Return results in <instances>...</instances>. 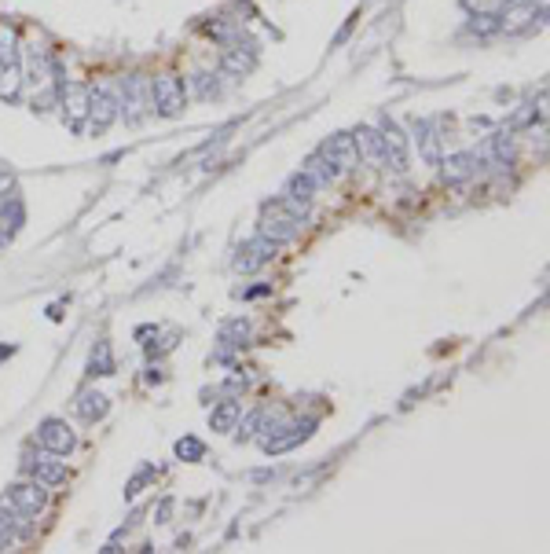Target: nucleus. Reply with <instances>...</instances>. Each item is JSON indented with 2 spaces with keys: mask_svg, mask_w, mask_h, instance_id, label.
Listing matches in <instances>:
<instances>
[{
  "mask_svg": "<svg viewBox=\"0 0 550 554\" xmlns=\"http://www.w3.org/2000/svg\"><path fill=\"white\" fill-rule=\"evenodd\" d=\"M52 77H55V104L63 107V122L74 136H81L88 129V96H92V84L84 81H66L63 77V66L52 59Z\"/></svg>",
  "mask_w": 550,
  "mask_h": 554,
  "instance_id": "nucleus-1",
  "label": "nucleus"
},
{
  "mask_svg": "<svg viewBox=\"0 0 550 554\" xmlns=\"http://www.w3.org/2000/svg\"><path fill=\"white\" fill-rule=\"evenodd\" d=\"M151 111L158 118H180L183 111H188V81H183L180 74L165 70L158 77H151Z\"/></svg>",
  "mask_w": 550,
  "mask_h": 554,
  "instance_id": "nucleus-2",
  "label": "nucleus"
},
{
  "mask_svg": "<svg viewBox=\"0 0 550 554\" xmlns=\"http://www.w3.org/2000/svg\"><path fill=\"white\" fill-rule=\"evenodd\" d=\"M312 430H316V419H312V415H305V419H283L275 430L257 433V444H260L264 455H283V451L305 444V440L312 437Z\"/></svg>",
  "mask_w": 550,
  "mask_h": 554,
  "instance_id": "nucleus-3",
  "label": "nucleus"
},
{
  "mask_svg": "<svg viewBox=\"0 0 550 554\" xmlns=\"http://www.w3.org/2000/svg\"><path fill=\"white\" fill-rule=\"evenodd\" d=\"M543 19H546L543 0H514V5H506V12H499V34L525 37V34L543 30Z\"/></svg>",
  "mask_w": 550,
  "mask_h": 554,
  "instance_id": "nucleus-4",
  "label": "nucleus"
},
{
  "mask_svg": "<svg viewBox=\"0 0 550 554\" xmlns=\"http://www.w3.org/2000/svg\"><path fill=\"white\" fill-rule=\"evenodd\" d=\"M118 111L125 114L129 125H140L151 114V74H129L122 77V92H118Z\"/></svg>",
  "mask_w": 550,
  "mask_h": 554,
  "instance_id": "nucleus-5",
  "label": "nucleus"
},
{
  "mask_svg": "<svg viewBox=\"0 0 550 554\" xmlns=\"http://www.w3.org/2000/svg\"><path fill=\"white\" fill-rule=\"evenodd\" d=\"M118 118H122V111H118V92L107 88V84H92V96H88V133L92 136H103Z\"/></svg>",
  "mask_w": 550,
  "mask_h": 554,
  "instance_id": "nucleus-6",
  "label": "nucleus"
},
{
  "mask_svg": "<svg viewBox=\"0 0 550 554\" xmlns=\"http://www.w3.org/2000/svg\"><path fill=\"white\" fill-rule=\"evenodd\" d=\"M257 235L271 239L275 246H290V242L301 235V221H294L280 203H264V213H260Z\"/></svg>",
  "mask_w": 550,
  "mask_h": 554,
  "instance_id": "nucleus-7",
  "label": "nucleus"
},
{
  "mask_svg": "<svg viewBox=\"0 0 550 554\" xmlns=\"http://www.w3.org/2000/svg\"><path fill=\"white\" fill-rule=\"evenodd\" d=\"M34 440L48 451V455H59V459H66L74 448H77V430L66 422V419H55V415H48V419H41L37 422V433H34Z\"/></svg>",
  "mask_w": 550,
  "mask_h": 554,
  "instance_id": "nucleus-8",
  "label": "nucleus"
},
{
  "mask_svg": "<svg viewBox=\"0 0 550 554\" xmlns=\"http://www.w3.org/2000/svg\"><path fill=\"white\" fill-rule=\"evenodd\" d=\"M257 59H260L257 41L235 34V37L224 45V52H221V74H228V77H250L253 66H257Z\"/></svg>",
  "mask_w": 550,
  "mask_h": 554,
  "instance_id": "nucleus-9",
  "label": "nucleus"
},
{
  "mask_svg": "<svg viewBox=\"0 0 550 554\" xmlns=\"http://www.w3.org/2000/svg\"><path fill=\"white\" fill-rule=\"evenodd\" d=\"M378 133H382V143H386V169L408 173V162H411V140H408V133L389 114H378Z\"/></svg>",
  "mask_w": 550,
  "mask_h": 554,
  "instance_id": "nucleus-10",
  "label": "nucleus"
},
{
  "mask_svg": "<svg viewBox=\"0 0 550 554\" xmlns=\"http://www.w3.org/2000/svg\"><path fill=\"white\" fill-rule=\"evenodd\" d=\"M275 253H280V246H275L271 239H264V235H253V239H246L239 250H235V272H242V275H253L257 268H264Z\"/></svg>",
  "mask_w": 550,
  "mask_h": 554,
  "instance_id": "nucleus-11",
  "label": "nucleus"
},
{
  "mask_svg": "<svg viewBox=\"0 0 550 554\" xmlns=\"http://www.w3.org/2000/svg\"><path fill=\"white\" fill-rule=\"evenodd\" d=\"M485 169V158L477 151H455L447 158H440V176L444 183H467Z\"/></svg>",
  "mask_w": 550,
  "mask_h": 554,
  "instance_id": "nucleus-12",
  "label": "nucleus"
},
{
  "mask_svg": "<svg viewBox=\"0 0 550 554\" xmlns=\"http://www.w3.org/2000/svg\"><path fill=\"white\" fill-rule=\"evenodd\" d=\"M48 485H41L37 478L34 481H15L12 489H8V500L26 514V518H41L44 514V507H48Z\"/></svg>",
  "mask_w": 550,
  "mask_h": 554,
  "instance_id": "nucleus-13",
  "label": "nucleus"
},
{
  "mask_svg": "<svg viewBox=\"0 0 550 554\" xmlns=\"http://www.w3.org/2000/svg\"><path fill=\"white\" fill-rule=\"evenodd\" d=\"M415 147H418V158L426 162V165H440V158H444V151H440V133H437V125L429 122V118H411V136H408Z\"/></svg>",
  "mask_w": 550,
  "mask_h": 554,
  "instance_id": "nucleus-14",
  "label": "nucleus"
},
{
  "mask_svg": "<svg viewBox=\"0 0 550 554\" xmlns=\"http://www.w3.org/2000/svg\"><path fill=\"white\" fill-rule=\"evenodd\" d=\"M352 143H356L359 162H367L371 169H386V143H382L378 125H359V129H352Z\"/></svg>",
  "mask_w": 550,
  "mask_h": 554,
  "instance_id": "nucleus-15",
  "label": "nucleus"
},
{
  "mask_svg": "<svg viewBox=\"0 0 550 554\" xmlns=\"http://www.w3.org/2000/svg\"><path fill=\"white\" fill-rule=\"evenodd\" d=\"M319 154H323L327 162H334L341 173H352V169L359 165V154H356L352 133H334V136H327L323 147H319Z\"/></svg>",
  "mask_w": 550,
  "mask_h": 554,
  "instance_id": "nucleus-16",
  "label": "nucleus"
},
{
  "mask_svg": "<svg viewBox=\"0 0 550 554\" xmlns=\"http://www.w3.org/2000/svg\"><path fill=\"white\" fill-rule=\"evenodd\" d=\"M74 408H77L81 422H103L111 415V397H103L100 390H84V393H77Z\"/></svg>",
  "mask_w": 550,
  "mask_h": 554,
  "instance_id": "nucleus-17",
  "label": "nucleus"
},
{
  "mask_svg": "<svg viewBox=\"0 0 550 554\" xmlns=\"http://www.w3.org/2000/svg\"><path fill=\"white\" fill-rule=\"evenodd\" d=\"M23 77H26L23 55L0 66V100H5V104H19L23 100Z\"/></svg>",
  "mask_w": 550,
  "mask_h": 554,
  "instance_id": "nucleus-18",
  "label": "nucleus"
},
{
  "mask_svg": "<svg viewBox=\"0 0 550 554\" xmlns=\"http://www.w3.org/2000/svg\"><path fill=\"white\" fill-rule=\"evenodd\" d=\"M88 379H111L114 371H118V363H114V349H111V341L107 338H100L96 345H92V352H88Z\"/></svg>",
  "mask_w": 550,
  "mask_h": 554,
  "instance_id": "nucleus-19",
  "label": "nucleus"
},
{
  "mask_svg": "<svg viewBox=\"0 0 550 554\" xmlns=\"http://www.w3.org/2000/svg\"><path fill=\"white\" fill-rule=\"evenodd\" d=\"M239 419H242V404L235 397H224L210 408V430L213 433H231L239 426Z\"/></svg>",
  "mask_w": 550,
  "mask_h": 554,
  "instance_id": "nucleus-20",
  "label": "nucleus"
},
{
  "mask_svg": "<svg viewBox=\"0 0 550 554\" xmlns=\"http://www.w3.org/2000/svg\"><path fill=\"white\" fill-rule=\"evenodd\" d=\"M26 470L41 481V485H48V489H59V485H66L70 481V470H66V463L55 455V459H37V463H26Z\"/></svg>",
  "mask_w": 550,
  "mask_h": 554,
  "instance_id": "nucleus-21",
  "label": "nucleus"
},
{
  "mask_svg": "<svg viewBox=\"0 0 550 554\" xmlns=\"http://www.w3.org/2000/svg\"><path fill=\"white\" fill-rule=\"evenodd\" d=\"M481 158H492V165H496V169L514 165V133H510V129L492 133V136H488V143H485V151H481Z\"/></svg>",
  "mask_w": 550,
  "mask_h": 554,
  "instance_id": "nucleus-22",
  "label": "nucleus"
},
{
  "mask_svg": "<svg viewBox=\"0 0 550 554\" xmlns=\"http://www.w3.org/2000/svg\"><path fill=\"white\" fill-rule=\"evenodd\" d=\"M23 221H26V210H23L19 195H12L8 203H0V246H8L15 239V232L23 228Z\"/></svg>",
  "mask_w": 550,
  "mask_h": 554,
  "instance_id": "nucleus-23",
  "label": "nucleus"
},
{
  "mask_svg": "<svg viewBox=\"0 0 550 554\" xmlns=\"http://www.w3.org/2000/svg\"><path fill=\"white\" fill-rule=\"evenodd\" d=\"M301 169H305V173L312 176V183H316V188H330V183H334V180L341 176V169H338L334 162H327V158H323L319 151H316V154H309Z\"/></svg>",
  "mask_w": 550,
  "mask_h": 554,
  "instance_id": "nucleus-24",
  "label": "nucleus"
},
{
  "mask_svg": "<svg viewBox=\"0 0 550 554\" xmlns=\"http://www.w3.org/2000/svg\"><path fill=\"white\" fill-rule=\"evenodd\" d=\"M470 37L477 41H488V37H499V12H474L463 26Z\"/></svg>",
  "mask_w": 550,
  "mask_h": 554,
  "instance_id": "nucleus-25",
  "label": "nucleus"
},
{
  "mask_svg": "<svg viewBox=\"0 0 550 554\" xmlns=\"http://www.w3.org/2000/svg\"><path fill=\"white\" fill-rule=\"evenodd\" d=\"M316 192H319V188L312 183V176H309L305 169H301V173H294V176L287 180V188H283V195H287V199H294V203H309V206H312Z\"/></svg>",
  "mask_w": 550,
  "mask_h": 554,
  "instance_id": "nucleus-26",
  "label": "nucleus"
},
{
  "mask_svg": "<svg viewBox=\"0 0 550 554\" xmlns=\"http://www.w3.org/2000/svg\"><path fill=\"white\" fill-rule=\"evenodd\" d=\"M192 88H195L199 100H217L221 96V77L210 74V70H199V74H192Z\"/></svg>",
  "mask_w": 550,
  "mask_h": 554,
  "instance_id": "nucleus-27",
  "label": "nucleus"
},
{
  "mask_svg": "<svg viewBox=\"0 0 550 554\" xmlns=\"http://www.w3.org/2000/svg\"><path fill=\"white\" fill-rule=\"evenodd\" d=\"M172 451H176V459H183V463H199V459L206 455V444H202L199 437L188 433V437H180V440H176Z\"/></svg>",
  "mask_w": 550,
  "mask_h": 554,
  "instance_id": "nucleus-28",
  "label": "nucleus"
},
{
  "mask_svg": "<svg viewBox=\"0 0 550 554\" xmlns=\"http://www.w3.org/2000/svg\"><path fill=\"white\" fill-rule=\"evenodd\" d=\"M199 30H202V34H206V37H213V41H217V45H228V41H231V37H235V30H231V26H228V23H224V19H213V23H202V26H199Z\"/></svg>",
  "mask_w": 550,
  "mask_h": 554,
  "instance_id": "nucleus-29",
  "label": "nucleus"
},
{
  "mask_svg": "<svg viewBox=\"0 0 550 554\" xmlns=\"http://www.w3.org/2000/svg\"><path fill=\"white\" fill-rule=\"evenodd\" d=\"M246 338H250V323H242V320H231L221 334V341H228V345H246Z\"/></svg>",
  "mask_w": 550,
  "mask_h": 554,
  "instance_id": "nucleus-30",
  "label": "nucleus"
},
{
  "mask_svg": "<svg viewBox=\"0 0 550 554\" xmlns=\"http://www.w3.org/2000/svg\"><path fill=\"white\" fill-rule=\"evenodd\" d=\"M235 430H239V433H235V440H239V444L253 440V433L260 430V408H257V411H250V415H246V422H242V426H235Z\"/></svg>",
  "mask_w": 550,
  "mask_h": 554,
  "instance_id": "nucleus-31",
  "label": "nucleus"
},
{
  "mask_svg": "<svg viewBox=\"0 0 550 554\" xmlns=\"http://www.w3.org/2000/svg\"><path fill=\"white\" fill-rule=\"evenodd\" d=\"M15 195V173L12 169H0V203H8Z\"/></svg>",
  "mask_w": 550,
  "mask_h": 554,
  "instance_id": "nucleus-32",
  "label": "nucleus"
},
{
  "mask_svg": "<svg viewBox=\"0 0 550 554\" xmlns=\"http://www.w3.org/2000/svg\"><path fill=\"white\" fill-rule=\"evenodd\" d=\"M250 386V375H231L228 382H224V393H239V390H246Z\"/></svg>",
  "mask_w": 550,
  "mask_h": 554,
  "instance_id": "nucleus-33",
  "label": "nucleus"
},
{
  "mask_svg": "<svg viewBox=\"0 0 550 554\" xmlns=\"http://www.w3.org/2000/svg\"><path fill=\"white\" fill-rule=\"evenodd\" d=\"M169 514H172V500H162V503H158V518H154V521H158V525H165V521H169Z\"/></svg>",
  "mask_w": 550,
  "mask_h": 554,
  "instance_id": "nucleus-34",
  "label": "nucleus"
},
{
  "mask_svg": "<svg viewBox=\"0 0 550 554\" xmlns=\"http://www.w3.org/2000/svg\"><path fill=\"white\" fill-rule=\"evenodd\" d=\"M268 291H271L268 283H264V287H250V291H242V298H264Z\"/></svg>",
  "mask_w": 550,
  "mask_h": 554,
  "instance_id": "nucleus-35",
  "label": "nucleus"
}]
</instances>
